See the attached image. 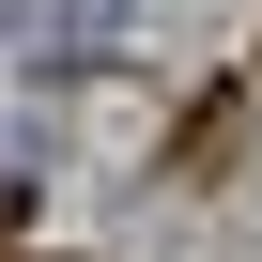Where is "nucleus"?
Masks as SVG:
<instances>
[{
	"label": "nucleus",
	"mask_w": 262,
	"mask_h": 262,
	"mask_svg": "<svg viewBox=\"0 0 262 262\" xmlns=\"http://www.w3.org/2000/svg\"><path fill=\"white\" fill-rule=\"evenodd\" d=\"M16 16H31V0H0V31H16Z\"/></svg>",
	"instance_id": "obj_1"
}]
</instances>
